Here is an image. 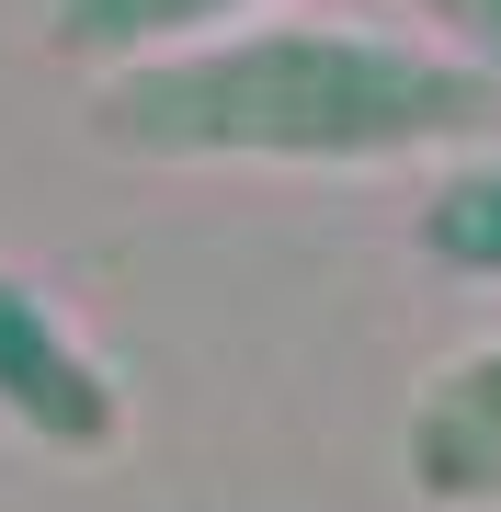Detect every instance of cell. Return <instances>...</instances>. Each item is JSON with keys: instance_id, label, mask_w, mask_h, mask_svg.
<instances>
[{"instance_id": "cell-1", "label": "cell", "mask_w": 501, "mask_h": 512, "mask_svg": "<svg viewBox=\"0 0 501 512\" xmlns=\"http://www.w3.org/2000/svg\"><path fill=\"white\" fill-rule=\"evenodd\" d=\"M501 92L388 35H240L205 57H137L103 92V137L137 160H399L479 137Z\"/></svg>"}, {"instance_id": "cell-2", "label": "cell", "mask_w": 501, "mask_h": 512, "mask_svg": "<svg viewBox=\"0 0 501 512\" xmlns=\"http://www.w3.org/2000/svg\"><path fill=\"white\" fill-rule=\"evenodd\" d=\"M0 410H12L35 444H69V456H103V444L126 433L103 365L69 342V319H57L23 274H0Z\"/></svg>"}, {"instance_id": "cell-3", "label": "cell", "mask_w": 501, "mask_h": 512, "mask_svg": "<svg viewBox=\"0 0 501 512\" xmlns=\"http://www.w3.org/2000/svg\"><path fill=\"white\" fill-rule=\"evenodd\" d=\"M410 478L433 501H501V353L456 365L410 410Z\"/></svg>"}, {"instance_id": "cell-4", "label": "cell", "mask_w": 501, "mask_h": 512, "mask_svg": "<svg viewBox=\"0 0 501 512\" xmlns=\"http://www.w3.org/2000/svg\"><path fill=\"white\" fill-rule=\"evenodd\" d=\"M240 0H57V46L69 57H149L171 35H205Z\"/></svg>"}, {"instance_id": "cell-5", "label": "cell", "mask_w": 501, "mask_h": 512, "mask_svg": "<svg viewBox=\"0 0 501 512\" xmlns=\"http://www.w3.org/2000/svg\"><path fill=\"white\" fill-rule=\"evenodd\" d=\"M422 251L445 262V274H501V160L456 171V183H433V205H422Z\"/></svg>"}, {"instance_id": "cell-6", "label": "cell", "mask_w": 501, "mask_h": 512, "mask_svg": "<svg viewBox=\"0 0 501 512\" xmlns=\"http://www.w3.org/2000/svg\"><path fill=\"white\" fill-rule=\"evenodd\" d=\"M422 12H433V23H456V35L501 69V0H422Z\"/></svg>"}]
</instances>
